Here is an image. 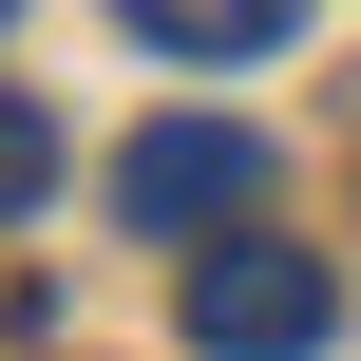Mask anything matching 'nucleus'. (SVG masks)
I'll use <instances>...</instances> for the list:
<instances>
[{
    "instance_id": "1",
    "label": "nucleus",
    "mask_w": 361,
    "mask_h": 361,
    "mask_svg": "<svg viewBox=\"0 0 361 361\" xmlns=\"http://www.w3.org/2000/svg\"><path fill=\"white\" fill-rule=\"evenodd\" d=\"M324 324H343L324 247H286V228H209L190 247V361H305Z\"/></svg>"
},
{
    "instance_id": "2",
    "label": "nucleus",
    "mask_w": 361,
    "mask_h": 361,
    "mask_svg": "<svg viewBox=\"0 0 361 361\" xmlns=\"http://www.w3.org/2000/svg\"><path fill=\"white\" fill-rule=\"evenodd\" d=\"M114 209H133V228H171V247L247 228V209H267V133H247V114H152V133L114 152Z\"/></svg>"
},
{
    "instance_id": "3",
    "label": "nucleus",
    "mask_w": 361,
    "mask_h": 361,
    "mask_svg": "<svg viewBox=\"0 0 361 361\" xmlns=\"http://www.w3.org/2000/svg\"><path fill=\"white\" fill-rule=\"evenodd\" d=\"M114 19H133L152 57H267V38L305 19V0H114Z\"/></svg>"
},
{
    "instance_id": "4",
    "label": "nucleus",
    "mask_w": 361,
    "mask_h": 361,
    "mask_svg": "<svg viewBox=\"0 0 361 361\" xmlns=\"http://www.w3.org/2000/svg\"><path fill=\"white\" fill-rule=\"evenodd\" d=\"M0 209H57V114L0 95Z\"/></svg>"
},
{
    "instance_id": "5",
    "label": "nucleus",
    "mask_w": 361,
    "mask_h": 361,
    "mask_svg": "<svg viewBox=\"0 0 361 361\" xmlns=\"http://www.w3.org/2000/svg\"><path fill=\"white\" fill-rule=\"evenodd\" d=\"M0 19H19V0H0Z\"/></svg>"
}]
</instances>
